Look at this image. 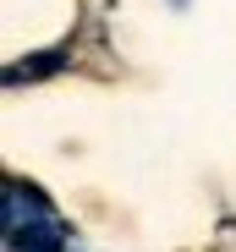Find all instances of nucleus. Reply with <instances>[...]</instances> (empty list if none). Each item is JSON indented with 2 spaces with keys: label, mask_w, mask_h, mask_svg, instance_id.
<instances>
[{
  "label": "nucleus",
  "mask_w": 236,
  "mask_h": 252,
  "mask_svg": "<svg viewBox=\"0 0 236 252\" xmlns=\"http://www.w3.org/2000/svg\"><path fill=\"white\" fill-rule=\"evenodd\" d=\"M61 225H50L44 214H28V225H11V252H61Z\"/></svg>",
  "instance_id": "1"
},
{
  "label": "nucleus",
  "mask_w": 236,
  "mask_h": 252,
  "mask_svg": "<svg viewBox=\"0 0 236 252\" xmlns=\"http://www.w3.org/2000/svg\"><path fill=\"white\" fill-rule=\"evenodd\" d=\"M66 66V55H38V61H22V66H11V88H17V82H38V71H61Z\"/></svg>",
  "instance_id": "2"
}]
</instances>
